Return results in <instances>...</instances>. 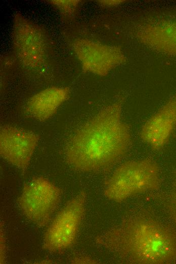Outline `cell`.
Returning <instances> with one entry per match:
<instances>
[{
	"label": "cell",
	"instance_id": "cell-1",
	"mask_svg": "<svg viewBox=\"0 0 176 264\" xmlns=\"http://www.w3.org/2000/svg\"><path fill=\"white\" fill-rule=\"evenodd\" d=\"M123 98L100 111L78 129L67 146V161L84 172L111 167L126 153L131 139L129 126L121 117Z\"/></svg>",
	"mask_w": 176,
	"mask_h": 264
},
{
	"label": "cell",
	"instance_id": "cell-2",
	"mask_svg": "<svg viewBox=\"0 0 176 264\" xmlns=\"http://www.w3.org/2000/svg\"><path fill=\"white\" fill-rule=\"evenodd\" d=\"M96 242L126 263L176 261V233L152 218L139 216L126 219L97 237Z\"/></svg>",
	"mask_w": 176,
	"mask_h": 264
},
{
	"label": "cell",
	"instance_id": "cell-3",
	"mask_svg": "<svg viewBox=\"0 0 176 264\" xmlns=\"http://www.w3.org/2000/svg\"><path fill=\"white\" fill-rule=\"evenodd\" d=\"M159 167L150 158L126 161L118 167L106 181L104 194L110 200L121 202L160 184Z\"/></svg>",
	"mask_w": 176,
	"mask_h": 264
},
{
	"label": "cell",
	"instance_id": "cell-4",
	"mask_svg": "<svg viewBox=\"0 0 176 264\" xmlns=\"http://www.w3.org/2000/svg\"><path fill=\"white\" fill-rule=\"evenodd\" d=\"M86 198L85 192L80 191L57 214L45 234L44 249L61 253L74 245L85 213Z\"/></svg>",
	"mask_w": 176,
	"mask_h": 264
},
{
	"label": "cell",
	"instance_id": "cell-5",
	"mask_svg": "<svg viewBox=\"0 0 176 264\" xmlns=\"http://www.w3.org/2000/svg\"><path fill=\"white\" fill-rule=\"evenodd\" d=\"M62 193V190L48 179L35 177L24 185L17 202L25 216L42 227L49 222Z\"/></svg>",
	"mask_w": 176,
	"mask_h": 264
},
{
	"label": "cell",
	"instance_id": "cell-6",
	"mask_svg": "<svg viewBox=\"0 0 176 264\" xmlns=\"http://www.w3.org/2000/svg\"><path fill=\"white\" fill-rule=\"evenodd\" d=\"M47 43L46 33L41 27L19 13L15 14L13 47L17 58L24 66L36 68L44 63Z\"/></svg>",
	"mask_w": 176,
	"mask_h": 264
},
{
	"label": "cell",
	"instance_id": "cell-7",
	"mask_svg": "<svg viewBox=\"0 0 176 264\" xmlns=\"http://www.w3.org/2000/svg\"><path fill=\"white\" fill-rule=\"evenodd\" d=\"M82 70L99 76H106L115 67L124 63L126 57L121 48L80 39L72 44Z\"/></svg>",
	"mask_w": 176,
	"mask_h": 264
},
{
	"label": "cell",
	"instance_id": "cell-8",
	"mask_svg": "<svg viewBox=\"0 0 176 264\" xmlns=\"http://www.w3.org/2000/svg\"><path fill=\"white\" fill-rule=\"evenodd\" d=\"M39 141L38 135L12 126L0 130V154L9 163L25 171Z\"/></svg>",
	"mask_w": 176,
	"mask_h": 264
},
{
	"label": "cell",
	"instance_id": "cell-9",
	"mask_svg": "<svg viewBox=\"0 0 176 264\" xmlns=\"http://www.w3.org/2000/svg\"><path fill=\"white\" fill-rule=\"evenodd\" d=\"M136 35L142 43L149 48L176 56V14L146 20L138 26Z\"/></svg>",
	"mask_w": 176,
	"mask_h": 264
},
{
	"label": "cell",
	"instance_id": "cell-10",
	"mask_svg": "<svg viewBox=\"0 0 176 264\" xmlns=\"http://www.w3.org/2000/svg\"><path fill=\"white\" fill-rule=\"evenodd\" d=\"M176 128V93L143 125L140 137L152 150L162 149Z\"/></svg>",
	"mask_w": 176,
	"mask_h": 264
},
{
	"label": "cell",
	"instance_id": "cell-11",
	"mask_svg": "<svg viewBox=\"0 0 176 264\" xmlns=\"http://www.w3.org/2000/svg\"><path fill=\"white\" fill-rule=\"evenodd\" d=\"M68 87H51L33 95L28 101L26 111L34 118L41 121L48 120L69 97Z\"/></svg>",
	"mask_w": 176,
	"mask_h": 264
},
{
	"label": "cell",
	"instance_id": "cell-12",
	"mask_svg": "<svg viewBox=\"0 0 176 264\" xmlns=\"http://www.w3.org/2000/svg\"><path fill=\"white\" fill-rule=\"evenodd\" d=\"M49 2L53 6L57 8L62 14L67 16H71L79 4V1L75 0H54Z\"/></svg>",
	"mask_w": 176,
	"mask_h": 264
},
{
	"label": "cell",
	"instance_id": "cell-13",
	"mask_svg": "<svg viewBox=\"0 0 176 264\" xmlns=\"http://www.w3.org/2000/svg\"><path fill=\"white\" fill-rule=\"evenodd\" d=\"M166 205L170 218L176 223V177L172 188L168 196Z\"/></svg>",
	"mask_w": 176,
	"mask_h": 264
},
{
	"label": "cell",
	"instance_id": "cell-14",
	"mask_svg": "<svg viewBox=\"0 0 176 264\" xmlns=\"http://www.w3.org/2000/svg\"><path fill=\"white\" fill-rule=\"evenodd\" d=\"M0 234V262L4 263L6 261V239L4 234V228L3 222H1Z\"/></svg>",
	"mask_w": 176,
	"mask_h": 264
},
{
	"label": "cell",
	"instance_id": "cell-15",
	"mask_svg": "<svg viewBox=\"0 0 176 264\" xmlns=\"http://www.w3.org/2000/svg\"><path fill=\"white\" fill-rule=\"evenodd\" d=\"M72 263H96L98 261L89 257H75L71 260Z\"/></svg>",
	"mask_w": 176,
	"mask_h": 264
},
{
	"label": "cell",
	"instance_id": "cell-16",
	"mask_svg": "<svg viewBox=\"0 0 176 264\" xmlns=\"http://www.w3.org/2000/svg\"><path fill=\"white\" fill-rule=\"evenodd\" d=\"M99 3L104 7H113L117 6L124 2V1H99Z\"/></svg>",
	"mask_w": 176,
	"mask_h": 264
}]
</instances>
